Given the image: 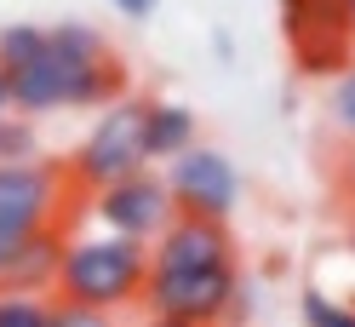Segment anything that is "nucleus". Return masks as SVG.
Returning <instances> with one entry per match:
<instances>
[{
    "mask_svg": "<svg viewBox=\"0 0 355 327\" xmlns=\"http://www.w3.org/2000/svg\"><path fill=\"white\" fill-rule=\"evenodd\" d=\"M304 327H355V299H327L309 287L304 293Z\"/></svg>",
    "mask_w": 355,
    "mask_h": 327,
    "instance_id": "nucleus-13",
    "label": "nucleus"
},
{
    "mask_svg": "<svg viewBox=\"0 0 355 327\" xmlns=\"http://www.w3.org/2000/svg\"><path fill=\"white\" fill-rule=\"evenodd\" d=\"M144 327H189V321H166V316H149Z\"/></svg>",
    "mask_w": 355,
    "mask_h": 327,
    "instance_id": "nucleus-20",
    "label": "nucleus"
},
{
    "mask_svg": "<svg viewBox=\"0 0 355 327\" xmlns=\"http://www.w3.org/2000/svg\"><path fill=\"white\" fill-rule=\"evenodd\" d=\"M166 190H172V207L184 218H212V224H230V212L241 201V178L224 149L212 144H195L184 149L172 167H166Z\"/></svg>",
    "mask_w": 355,
    "mask_h": 327,
    "instance_id": "nucleus-6",
    "label": "nucleus"
},
{
    "mask_svg": "<svg viewBox=\"0 0 355 327\" xmlns=\"http://www.w3.org/2000/svg\"><path fill=\"white\" fill-rule=\"evenodd\" d=\"M17 247H24V235H17V230H0V287H6V270H12Z\"/></svg>",
    "mask_w": 355,
    "mask_h": 327,
    "instance_id": "nucleus-17",
    "label": "nucleus"
},
{
    "mask_svg": "<svg viewBox=\"0 0 355 327\" xmlns=\"http://www.w3.org/2000/svg\"><path fill=\"white\" fill-rule=\"evenodd\" d=\"M144 281H149V247L103 230V235H80V242L63 247L58 299L126 310V304H144Z\"/></svg>",
    "mask_w": 355,
    "mask_h": 327,
    "instance_id": "nucleus-2",
    "label": "nucleus"
},
{
    "mask_svg": "<svg viewBox=\"0 0 355 327\" xmlns=\"http://www.w3.org/2000/svg\"><path fill=\"white\" fill-rule=\"evenodd\" d=\"M46 52H52V29H40V24H6L0 29V69L6 75L40 63Z\"/></svg>",
    "mask_w": 355,
    "mask_h": 327,
    "instance_id": "nucleus-10",
    "label": "nucleus"
},
{
    "mask_svg": "<svg viewBox=\"0 0 355 327\" xmlns=\"http://www.w3.org/2000/svg\"><path fill=\"white\" fill-rule=\"evenodd\" d=\"M0 327H52V293H0Z\"/></svg>",
    "mask_w": 355,
    "mask_h": 327,
    "instance_id": "nucleus-11",
    "label": "nucleus"
},
{
    "mask_svg": "<svg viewBox=\"0 0 355 327\" xmlns=\"http://www.w3.org/2000/svg\"><path fill=\"white\" fill-rule=\"evenodd\" d=\"M92 218L109 235H126V242H144L149 247L155 235L178 218V207H172L166 178H155V172L144 167V172H132V178H115V184L92 190Z\"/></svg>",
    "mask_w": 355,
    "mask_h": 327,
    "instance_id": "nucleus-5",
    "label": "nucleus"
},
{
    "mask_svg": "<svg viewBox=\"0 0 355 327\" xmlns=\"http://www.w3.org/2000/svg\"><path fill=\"white\" fill-rule=\"evenodd\" d=\"M195 144H201V126H195L189 109L172 103V98H149V109H144V149H149V161H178Z\"/></svg>",
    "mask_w": 355,
    "mask_h": 327,
    "instance_id": "nucleus-9",
    "label": "nucleus"
},
{
    "mask_svg": "<svg viewBox=\"0 0 355 327\" xmlns=\"http://www.w3.org/2000/svg\"><path fill=\"white\" fill-rule=\"evenodd\" d=\"M344 6H349V24H355V0H344Z\"/></svg>",
    "mask_w": 355,
    "mask_h": 327,
    "instance_id": "nucleus-22",
    "label": "nucleus"
},
{
    "mask_svg": "<svg viewBox=\"0 0 355 327\" xmlns=\"http://www.w3.org/2000/svg\"><path fill=\"white\" fill-rule=\"evenodd\" d=\"M63 212V172L40 161H0V230H46Z\"/></svg>",
    "mask_w": 355,
    "mask_h": 327,
    "instance_id": "nucleus-7",
    "label": "nucleus"
},
{
    "mask_svg": "<svg viewBox=\"0 0 355 327\" xmlns=\"http://www.w3.org/2000/svg\"><path fill=\"white\" fill-rule=\"evenodd\" d=\"M281 29L298 69L344 75L355 63V24L344 0H281Z\"/></svg>",
    "mask_w": 355,
    "mask_h": 327,
    "instance_id": "nucleus-4",
    "label": "nucleus"
},
{
    "mask_svg": "<svg viewBox=\"0 0 355 327\" xmlns=\"http://www.w3.org/2000/svg\"><path fill=\"white\" fill-rule=\"evenodd\" d=\"M52 327H115V310L75 304V299H52Z\"/></svg>",
    "mask_w": 355,
    "mask_h": 327,
    "instance_id": "nucleus-15",
    "label": "nucleus"
},
{
    "mask_svg": "<svg viewBox=\"0 0 355 327\" xmlns=\"http://www.w3.org/2000/svg\"><path fill=\"white\" fill-rule=\"evenodd\" d=\"M241 293H247V281H241L230 224L178 212L149 242V281H144L149 316L189 321V327H224V321H235Z\"/></svg>",
    "mask_w": 355,
    "mask_h": 327,
    "instance_id": "nucleus-1",
    "label": "nucleus"
},
{
    "mask_svg": "<svg viewBox=\"0 0 355 327\" xmlns=\"http://www.w3.org/2000/svg\"><path fill=\"white\" fill-rule=\"evenodd\" d=\"M349 253H355V212H349Z\"/></svg>",
    "mask_w": 355,
    "mask_h": 327,
    "instance_id": "nucleus-21",
    "label": "nucleus"
},
{
    "mask_svg": "<svg viewBox=\"0 0 355 327\" xmlns=\"http://www.w3.org/2000/svg\"><path fill=\"white\" fill-rule=\"evenodd\" d=\"M144 98H121L109 103L103 115L92 121V133L80 138L75 149V178L86 190H103L115 178H132V172L149 167V149H144Z\"/></svg>",
    "mask_w": 355,
    "mask_h": 327,
    "instance_id": "nucleus-3",
    "label": "nucleus"
},
{
    "mask_svg": "<svg viewBox=\"0 0 355 327\" xmlns=\"http://www.w3.org/2000/svg\"><path fill=\"white\" fill-rule=\"evenodd\" d=\"M109 6H115L121 17H132V24H144V17L155 12V0H109Z\"/></svg>",
    "mask_w": 355,
    "mask_h": 327,
    "instance_id": "nucleus-18",
    "label": "nucleus"
},
{
    "mask_svg": "<svg viewBox=\"0 0 355 327\" xmlns=\"http://www.w3.org/2000/svg\"><path fill=\"white\" fill-rule=\"evenodd\" d=\"M338 195L355 207V138L344 144V161H338Z\"/></svg>",
    "mask_w": 355,
    "mask_h": 327,
    "instance_id": "nucleus-16",
    "label": "nucleus"
},
{
    "mask_svg": "<svg viewBox=\"0 0 355 327\" xmlns=\"http://www.w3.org/2000/svg\"><path fill=\"white\" fill-rule=\"evenodd\" d=\"M0 115H12V75L0 69Z\"/></svg>",
    "mask_w": 355,
    "mask_h": 327,
    "instance_id": "nucleus-19",
    "label": "nucleus"
},
{
    "mask_svg": "<svg viewBox=\"0 0 355 327\" xmlns=\"http://www.w3.org/2000/svg\"><path fill=\"white\" fill-rule=\"evenodd\" d=\"M327 121L338 126L344 138H355V63L344 75H332V98H327Z\"/></svg>",
    "mask_w": 355,
    "mask_h": 327,
    "instance_id": "nucleus-14",
    "label": "nucleus"
},
{
    "mask_svg": "<svg viewBox=\"0 0 355 327\" xmlns=\"http://www.w3.org/2000/svg\"><path fill=\"white\" fill-rule=\"evenodd\" d=\"M0 161H40V138L29 115H0Z\"/></svg>",
    "mask_w": 355,
    "mask_h": 327,
    "instance_id": "nucleus-12",
    "label": "nucleus"
},
{
    "mask_svg": "<svg viewBox=\"0 0 355 327\" xmlns=\"http://www.w3.org/2000/svg\"><path fill=\"white\" fill-rule=\"evenodd\" d=\"M63 247H69V235H63L58 224L29 230L24 247H17V258H12V270H6V287H0V293H58Z\"/></svg>",
    "mask_w": 355,
    "mask_h": 327,
    "instance_id": "nucleus-8",
    "label": "nucleus"
}]
</instances>
